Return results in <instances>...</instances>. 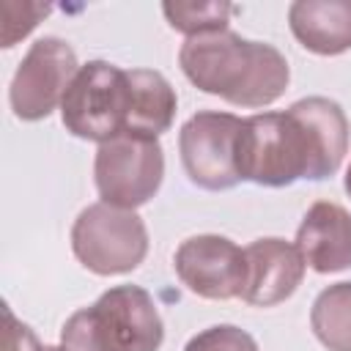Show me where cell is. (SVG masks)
<instances>
[{"instance_id":"3","label":"cell","mask_w":351,"mask_h":351,"mask_svg":"<svg viewBox=\"0 0 351 351\" xmlns=\"http://www.w3.org/2000/svg\"><path fill=\"white\" fill-rule=\"evenodd\" d=\"M165 324L154 296L140 285H115L60 329L66 351H159Z\"/></svg>"},{"instance_id":"14","label":"cell","mask_w":351,"mask_h":351,"mask_svg":"<svg viewBox=\"0 0 351 351\" xmlns=\"http://www.w3.org/2000/svg\"><path fill=\"white\" fill-rule=\"evenodd\" d=\"M310 326L329 351H351V280L324 288L310 307Z\"/></svg>"},{"instance_id":"9","label":"cell","mask_w":351,"mask_h":351,"mask_svg":"<svg viewBox=\"0 0 351 351\" xmlns=\"http://www.w3.org/2000/svg\"><path fill=\"white\" fill-rule=\"evenodd\" d=\"M173 269L178 280L200 299L225 302L241 296L247 280V255L228 236L200 233L178 244Z\"/></svg>"},{"instance_id":"7","label":"cell","mask_w":351,"mask_h":351,"mask_svg":"<svg viewBox=\"0 0 351 351\" xmlns=\"http://www.w3.org/2000/svg\"><path fill=\"white\" fill-rule=\"evenodd\" d=\"M244 118L219 110H200L178 132V154L189 181L208 192L233 189L239 176V134Z\"/></svg>"},{"instance_id":"1","label":"cell","mask_w":351,"mask_h":351,"mask_svg":"<svg viewBox=\"0 0 351 351\" xmlns=\"http://www.w3.org/2000/svg\"><path fill=\"white\" fill-rule=\"evenodd\" d=\"M348 151V118L335 99L307 96L285 112H255L239 134V176L258 186L324 181Z\"/></svg>"},{"instance_id":"11","label":"cell","mask_w":351,"mask_h":351,"mask_svg":"<svg viewBox=\"0 0 351 351\" xmlns=\"http://www.w3.org/2000/svg\"><path fill=\"white\" fill-rule=\"evenodd\" d=\"M296 247L304 263L318 274H335L351 266V214L332 203L318 200L307 208L296 230Z\"/></svg>"},{"instance_id":"19","label":"cell","mask_w":351,"mask_h":351,"mask_svg":"<svg viewBox=\"0 0 351 351\" xmlns=\"http://www.w3.org/2000/svg\"><path fill=\"white\" fill-rule=\"evenodd\" d=\"M38 351H66V348L63 346H41Z\"/></svg>"},{"instance_id":"10","label":"cell","mask_w":351,"mask_h":351,"mask_svg":"<svg viewBox=\"0 0 351 351\" xmlns=\"http://www.w3.org/2000/svg\"><path fill=\"white\" fill-rule=\"evenodd\" d=\"M247 255V280L241 288V302L252 307H271L293 296V291L304 280V258L296 244L266 236L255 239L250 247H244Z\"/></svg>"},{"instance_id":"6","label":"cell","mask_w":351,"mask_h":351,"mask_svg":"<svg viewBox=\"0 0 351 351\" xmlns=\"http://www.w3.org/2000/svg\"><path fill=\"white\" fill-rule=\"evenodd\" d=\"M165 151L159 137L121 132L99 145L93 159V181L101 203L118 208L145 206L162 186Z\"/></svg>"},{"instance_id":"8","label":"cell","mask_w":351,"mask_h":351,"mask_svg":"<svg viewBox=\"0 0 351 351\" xmlns=\"http://www.w3.org/2000/svg\"><path fill=\"white\" fill-rule=\"evenodd\" d=\"M80 63L69 41L58 36H41L30 44L27 55L14 71L8 101L19 121H41L58 104L77 77Z\"/></svg>"},{"instance_id":"12","label":"cell","mask_w":351,"mask_h":351,"mask_svg":"<svg viewBox=\"0 0 351 351\" xmlns=\"http://www.w3.org/2000/svg\"><path fill=\"white\" fill-rule=\"evenodd\" d=\"M288 25L315 55L332 58L351 49V0H296L288 5Z\"/></svg>"},{"instance_id":"4","label":"cell","mask_w":351,"mask_h":351,"mask_svg":"<svg viewBox=\"0 0 351 351\" xmlns=\"http://www.w3.org/2000/svg\"><path fill=\"white\" fill-rule=\"evenodd\" d=\"M74 258L99 277L129 274L148 255V230L137 211L90 203L71 225Z\"/></svg>"},{"instance_id":"17","label":"cell","mask_w":351,"mask_h":351,"mask_svg":"<svg viewBox=\"0 0 351 351\" xmlns=\"http://www.w3.org/2000/svg\"><path fill=\"white\" fill-rule=\"evenodd\" d=\"M5 321H8V337H5V348L8 351H38L41 348L36 335L30 332V326L19 324L8 307H5Z\"/></svg>"},{"instance_id":"15","label":"cell","mask_w":351,"mask_h":351,"mask_svg":"<svg viewBox=\"0 0 351 351\" xmlns=\"http://www.w3.org/2000/svg\"><path fill=\"white\" fill-rule=\"evenodd\" d=\"M162 14L170 27L184 33L186 38L228 30V19L233 14L230 3H162Z\"/></svg>"},{"instance_id":"18","label":"cell","mask_w":351,"mask_h":351,"mask_svg":"<svg viewBox=\"0 0 351 351\" xmlns=\"http://www.w3.org/2000/svg\"><path fill=\"white\" fill-rule=\"evenodd\" d=\"M343 186H346V192H348V197H351V165H348V170H346V181H343Z\"/></svg>"},{"instance_id":"5","label":"cell","mask_w":351,"mask_h":351,"mask_svg":"<svg viewBox=\"0 0 351 351\" xmlns=\"http://www.w3.org/2000/svg\"><path fill=\"white\" fill-rule=\"evenodd\" d=\"M129 104V74L115 63L88 60L85 66H80L63 96L60 118L66 132L101 145L126 132Z\"/></svg>"},{"instance_id":"2","label":"cell","mask_w":351,"mask_h":351,"mask_svg":"<svg viewBox=\"0 0 351 351\" xmlns=\"http://www.w3.org/2000/svg\"><path fill=\"white\" fill-rule=\"evenodd\" d=\"M178 66L197 90L236 107H269L291 80L288 60L277 47L241 38L233 30L186 38L178 49Z\"/></svg>"},{"instance_id":"13","label":"cell","mask_w":351,"mask_h":351,"mask_svg":"<svg viewBox=\"0 0 351 351\" xmlns=\"http://www.w3.org/2000/svg\"><path fill=\"white\" fill-rule=\"evenodd\" d=\"M126 74H129V90H132L126 132L159 137L173 126V118H176L178 96L173 85L162 71H154V69H132Z\"/></svg>"},{"instance_id":"16","label":"cell","mask_w":351,"mask_h":351,"mask_svg":"<svg viewBox=\"0 0 351 351\" xmlns=\"http://www.w3.org/2000/svg\"><path fill=\"white\" fill-rule=\"evenodd\" d=\"M184 351H258V343L250 332L233 324H217L189 337Z\"/></svg>"}]
</instances>
